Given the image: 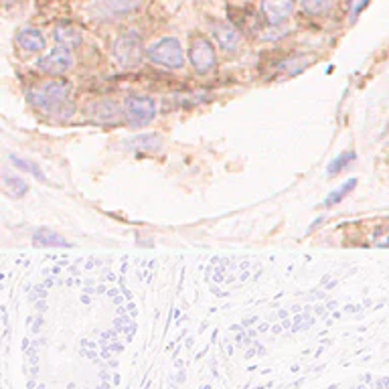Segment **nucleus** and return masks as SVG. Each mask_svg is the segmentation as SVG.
<instances>
[{"label":"nucleus","instance_id":"1","mask_svg":"<svg viewBox=\"0 0 389 389\" xmlns=\"http://www.w3.org/2000/svg\"><path fill=\"white\" fill-rule=\"evenodd\" d=\"M29 102L41 110L43 114L70 118L73 106H71V84L65 79L45 81L29 91Z\"/></svg>","mask_w":389,"mask_h":389},{"label":"nucleus","instance_id":"2","mask_svg":"<svg viewBox=\"0 0 389 389\" xmlns=\"http://www.w3.org/2000/svg\"><path fill=\"white\" fill-rule=\"evenodd\" d=\"M144 43L142 37L136 31H126L114 39L112 43V57L114 61L124 67V70H134L138 67L144 59Z\"/></svg>","mask_w":389,"mask_h":389},{"label":"nucleus","instance_id":"3","mask_svg":"<svg viewBox=\"0 0 389 389\" xmlns=\"http://www.w3.org/2000/svg\"><path fill=\"white\" fill-rule=\"evenodd\" d=\"M146 57L164 70H180L185 65V51L180 47V41L175 37H164L148 47Z\"/></svg>","mask_w":389,"mask_h":389},{"label":"nucleus","instance_id":"4","mask_svg":"<svg viewBox=\"0 0 389 389\" xmlns=\"http://www.w3.org/2000/svg\"><path fill=\"white\" fill-rule=\"evenodd\" d=\"M124 116L132 128L148 126L157 118V102L150 95H128L124 100Z\"/></svg>","mask_w":389,"mask_h":389},{"label":"nucleus","instance_id":"5","mask_svg":"<svg viewBox=\"0 0 389 389\" xmlns=\"http://www.w3.org/2000/svg\"><path fill=\"white\" fill-rule=\"evenodd\" d=\"M189 59H191L194 73H199V75H207V73L215 71V67H217V53H215L211 39L205 35L191 37Z\"/></svg>","mask_w":389,"mask_h":389},{"label":"nucleus","instance_id":"6","mask_svg":"<svg viewBox=\"0 0 389 389\" xmlns=\"http://www.w3.org/2000/svg\"><path fill=\"white\" fill-rule=\"evenodd\" d=\"M37 65H39V70L43 71V73L61 75V73H67L75 65V59H73L71 49H67V47H57V49L49 51L47 55H43Z\"/></svg>","mask_w":389,"mask_h":389},{"label":"nucleus","instance_id":"7","mask_svg":"<svg viewBox=\"0 0 389 389\" xmlns=\"http://www.w3.org/2000/svg\"><path fill=\"white\" fill-rule=\"evenodd\" d=\"M213 39L217 41V45L225 51V53H235L242 45V33L231 25L230 20H219L213 22L211 27Z\"/></svg>","mask_w":389,"mask_h":389},{"label":"nucleus","instance_id":"8","mask_svg":"<svg viewBox=\"0 0 389 389\" xmlns=\"http://www.w3.org/2000/svg\"><path fill=\"white\" fill-rule=\"evenodd\" d=\"M296 0H262V15L270 25H282L294 15Z\"/></svg>","mask_w":389,"mask_h":389},{"label":"nucleus","instance_id":"9","mask_svg":"<svg viewBox=\"0 0 389 389\" xmlns=\"http://www.w3.org/2000/svg\"><path fill=\"white\" fill-rule=\"evenodd\" d=\"M89 114L95 122L100 124H116L122 118V112L118 106L110 100H102V102H93L89 107Z\"/></svg>","mask_w":389,"mask_h":389},{"label":"nucleus","instance_id":"10","mask_svg":"<svg viewBox=\"0 0 389 389\" xmlns=\"http://www.w3.org/2000/svg\"><path fill=\"white\" fill-rule=\"evenodd\" d=\"M17 45L22 51H27V53H39V51L45 49L47 43H45V37L41 35L37 29L27 27V29H20V31H18Z\"/></svg>","mask_w":389,"mask_h":389},{"label":"nucleus","instance_id":"11","mask_svg":"<svg viewBox=\"0 0 389 389\" xmlns=\"http://www.w3.org/2000/svg\"><path fill=\"white\" fill-rule=\"evenodd\" d=\"M55 41L59 43V47H67V49H75L81 45L84 37H81V31L73 25H59L55 27Z\"/></svg>","mask_w":389,"mask_h":389},{"label":"nucleus","instance_id":"12","mask_svg":"<svg viewBox=\"0 0 389 389\" xmlns=\"http://www.w3.org/2000/svg\"><path fill=\"white\" fill-rule=\"evenodd\" d=\"M128 148L132 150H142V152H157L162 148V138L159 134H140V136H134L126 142Z\"/></svg>","mask_w":389,"mask_h":389},{"label":"nucleus","instance_id":"13","mask_svg":"<svg viewBox=\"0 0 389 389\" xmlns=\"http://www.w3.org/2000/svg\"><path fill=\"white\" fill-rule=\"evenodd\" d=\"M33 242L37 246H49V248H67L71 246L65 237H61L57 231L47 230V228H41L33 233Z\"/></svg>","mask_w":389,"mask_h":389},{"label":"nucleus","instance_id":"14","mask_svg":"<svg viewBox=\"0 0 389 389\" xmlns=\"http://www.w3.org/2000/svg\"><path fill=\"white\" fill-rule=\"evenodd\" d=\"M302 11L310 17H324L335 8V0H301Z\"/></svg>","mask_w":389,"mask_h":389},{"label":"nucleus","instance_id":"15","mask_svg":"<svg viewBox=\"0 0 389 389\" xmlns=\"http://www.w3.org/2000/svg\"><path fill=\"white\" fill-rule=\"evenodd\" d=\"M357 183H359L357 178H349V180H345L341 187H336L335 191L324 199V207H333V205H336V203H341V201H343V199H345V197H347V194L351 193L355 187H357Z\"/></svg>","mask_w":389,"mask_h":389},{"label":"nucleus","instance_id":"16","mask_svg":"<svg viewBox=\"0 0 389 389\" xmlns=\"http://www.w3.org/2000/svg\"><path fill=\"white\" fill-rule=\"evenodd\" d=\"M4 187L15 197H22V194L29 193V185L17 175H11L8 171H4Z\"/></svg>","mask_w":389,"mask_h":389},{"label":"nucleus","instance_id":"17","mask_svg":"<svg viewBox=\"0 0 389 389\" xmlns=\"http://www.w3.org/2000/svg\"><path fill=\"white\" fill-rule=\"evenodd\" d=\"M11 160H13V164H15V169H20V171H25V173H29V175H33L35 178H39V180H47V177H45V173L39 169V164L37 162H31V160H25L20 159V157H11Z\"/></svg>","mask_w":389,"mask_h":389},{"label":"nucleus","instance_id":"18","mask_svg":"<svg viewBox=\"0 0 389 389\" xmlns=\"http://www.w3.org/2000/svg\"><path fill=\"white\" fill-rule=\"evenodd\" d=\"M357 159V152H353V150H347V152H343V154H338L329 166H327V173L329 175H338L343 169H347L353 160Z\"/></svg>","mask_w":389,"mask_h":389},{"label":"nucleus","instance_id":"19","mask_svg":"<svg viewBox=\"0 0 389 389\" xmlns=\"http://www.w3.org/2000/svg\"><path fill=\"white\" fill-rule=\"evenodd\" d=\"M371 0H349V17H351V22H355L357 18L361 17V13L369 6Z\"/></svg>","mask_w":389,"mask_h":389}]
</instances>
